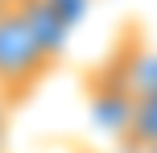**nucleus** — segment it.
I'll return each mask as SVG.
<instances>
[{
	"label": "nucleus",
	"instance_id": "1",
	"mask_svg": "<svg viewBox=\"0 0 157 153\" xmlns=\"http://www.w3.org/2000/svg\"><path fill=\"white\" fill-rule=\"evenodd\" d=\"M62 13L50 0H13L0 8V95L29 91L62 46Z\"/></svg>",
	"mask_w": 157,
	"mask_h": 153
},
{
	"label": "nucleus",
	"instance_id": "2",
	"mask_svg": "<svg viewBox=\"0 0 157 153\" xmlns=\"http://www.w3.org/2000/svg\"><path fill=\"white\" fill-rule=\"evenodd\" d=\"M120 137L128 149L157 153V99H136L120 112Z\"/></svg>",
	"mask_w": 157,
	"mask_h": 153
},
{
	"label": "nucleus",
	"instance_id": "3",
	"mask_svg": "<svg viewBox=\"0 0 157 153\" xmlns=\"http://www.w3.org/2000/svg\"><path fill=\"white\" fill-rule=\"evenodd\" d=\"M120 95L124 104H136V99H157V50H141L124 62L120 71Z\"/></svg>",
	"mask_w": 157,
	"mask_h": 153
},
{
	"label": "nucleus",
	"instance_id": "4",
	"mask_svg": "<svg viewBox=\"0 0 157 153\" xmlns=\"http://www.w3.org/2000/svg\"><path fill=\"white\" fill-rule=\"evenodd\" d=\"M0 153H8V99L0 95Z\"/></svg>",
	"mask_w": 157,
	"mask_h": 153
}]
</instances>
